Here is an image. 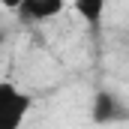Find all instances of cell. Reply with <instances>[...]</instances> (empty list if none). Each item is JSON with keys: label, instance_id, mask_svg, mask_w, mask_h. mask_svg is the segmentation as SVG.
<instances>
[{"label": "cell", "instance_id": "cell-1", "mask_svg": "<svg viewBox=\"0 0 129 129\" xmlns=\"http://www.w3.org/2000/svg\"><path fill=\"white\" fill-rule=\"evenodd\" d=\"M33 111V96L12 81H0V129H24Z\"/></svg>", "mask_w": 129, "mask_h": 129}, {"label": "cell", "instance_id": "cell-2", "mask_svg": "<svg viewBox=\"0 0 129 129\" xmlns=\"http://www.w3.org/2000/svg\"><path fill=\"white\" fill-rule=\"evenodd\" d=\"M90 117L99 126H111V123H126L129 120V105L117 96L114 90H99L90 105Z\"/></svg>", "mask_w": 129, "mask_h": 129}, {"label": "cell", "instance_id": "cell-3", "mask_svg": "<svg viewBox=\"0 0 129 129\" xmlns=\"http://www.w3.org/2000/svg\"><path fill=\"white\" fill-rule=\"evenodd\" d=\"M66 6H69V0H24L15 15L27 24H42V21H51V18L63 15Z\"/></svg>", "mask_w": 129, "mask_h": 129}, {"label": "cell", "instance_id": "cell-4", "mask_svg": "<svg viewBox=\"0 0 129 129\" xmlns=\"http://www.w3.org/2000/svg\"><path fill=\"white\" fill-rule=\"evenodd\" d=\"M90 27H99V21L105 18V9H108V0H72L69 3Z\"/></svg>", "mask_w": 129, "mask_h": 129}, {"label": "cell", "instance_id": "cell-5", "mask_svg": "<svg viewBox=\"0 0 129 129\" xmlns=\"http://www.w3.org/2000/svg\"><path fill=\"white\" fill-rule=\"evenodd\" d=\"M24 0H0V6L3 9H9V12H18V6H21Z\"/></svg>", "mask_w": 129, "mask_h": 129}, {"label": "cell", "instance_id": "cell-6", "mask_svg": "<svg viewBox=\"0 0 129 129\" xmlns=\"http://www.w3.org/2000/svg\"><path fill=\"white\" fill-rule=\"evenodd\" d=\"M3 45H6V30L0 27V48H3Z\"/></svg>", "mask_w": 129, "mask_h": 129}]
</instances>
